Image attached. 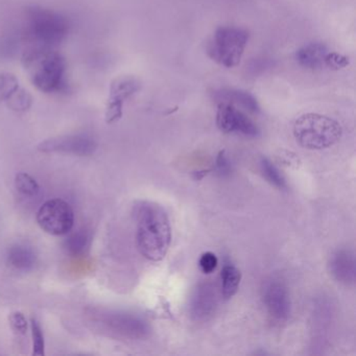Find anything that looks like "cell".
Here are the masks:
<instances>
[{
    "label": "cell",
    "mask_w": 356,
    "mask_h": 356,
    "mask_svg": "<svg viewBox=\"0 0 356 356\" xmlns=\"http://www.w3.org/2000/svg\"><path fill=\"white\" fill-rule=\"evenodd\" d=\"M16 189L26 197H36L40 191L37 181L26 172H20L15 178Z\"/></svg>",
    "instance_id": "20"
},
{
    "label": "cell",
    "mask_w": 356,
    "mask_h": 356,
    "mask_svg": "<svg viewBox=\"0 0 356 356\" xmlns=\"http://www.w3.org/2000/svg\"><path fill=\"white\" fill-rule=\"evenodd\" d=\"M341 124L328 116L307 113L300 116L293 124V136L301 147L308 149H324L341 139Z\"/></svg>",
    "instance_id": "3"
},
{
    "label": "cell",
    "mask_w": 356,
    "mask_h": 356,
    "mask_svg": "<svg viewBox=\"0 0 356 356\" xmlns=\"http://www.w3.org/2000/svg\"><path fill=\"white\" fill-rule=\"evenodd\" d=\"M33 355L44 356L45 341L42 328L36 318H32Z\"/></svg>",
    "instance_id": "22"
},
{
    "label": "cell",
    "mask_w": 356,
    "mask_h": 356,
    "mask_svg": "<svg viewBox=\"0 0 356 356\" xmlns=\"http://www.w3.org/2000/svg\"><path fill=\"white\" fill-rule=\"evenodd\" d=\"M19 89L17 79L10 74H0V102H7Z\"/></svg>",
    "instance_id": "21"
},
{
    "label": "cell",
    "mask_w": 356,
    "mask_h": 356,
    "mask_svg": "<svg viewBox=\"0 0 356 356\" xmlns=\"http://www.w3.org/2000/svg\"><path fill=\"white\" fill-rule=\"evenodd\" d=\"M260 168H261L262 175H264L266 180L273 186L279 189L287 188L286 181L283 178L278 168L268 158L262 157L260 159Z\"/></svg>",
    "instance_id": "19"
},
{
    "label": "cell",
    "mask_w": 356,
    "mask_h": 356,
    "mask_svg": "<svg viewBox=\"0 0 356 356\" xmlns=\"http://www.w3.org/2000/svg\"><path fill=\"white\" fill-rule=\"evenodd\" d=\"M218 262L216 254L211 253V252H206L200 258V268L205 274H210L216 270Z\"/></svg>",
    "instance_id": "26"
},
{
    "label": "cell",
    "mask_w": 356,
    "mask_h": 356,
    "mask_svg": "<svg viewBox=\"0 0 356 356\" xmlns=\"http://www.w3.org/2000/svg\"><path fill=\"white\" fill-rule=\"evenodd\" d=\"M216 124L226 134L237 133L247 137H257L259 129L253 120L231 104H218L216 112Z\"/></svg>",
    "instance_id": "8"
},
{
    "label": "cell",
    "mask_w": 356,
    "mask_h": 356,
    "mask_svg": "<svg viewBox=\"0 0 356 356\" xmlns=\"http://www.w3.org/2000/svg\"><path fill=\"white\" fill-rule=\"evenodd\" d=\"M97 145L87 135H67L47 139L38 145L43 153L72 154L74 156H90L97 151Z\"/></svg>",
    "instance_id": "9"
},
{
    "label": "cell",
    "mask_w": 356,
    "mask_h": 356,
    "mask_svg": "<svg viewBox=\"0 0 356 356\" xmlns=\"http://www.w3.org/2000/svg\"><path fill=\"white\" fill-rule=\"evenodd\" d=\"M68 234L70 235L64 241V248L67 253L74 257L83 255L90 243L89 233L85 230H78L76 232H70Z\"/></svg>",
    "instance_id": "18"
},
{
    "label": "cell",
    "mask_w": 356,
    "mask_h": 356,
    "mask_svg": "<svg viewBox=\"0 0 356 356\" xmlns=\"http://www.w3.org/2000/svg\"><path fill=\"white\" fill-rule=\"evenodd\" d=\"M218 307L216 286L211 282H202L193 291L191 301V316L199 322L210 320Z\"/></svg>",
    "instance_id": "11"
},
{
    "label": "cell",
    "mask_w": 356,
    "mask_h": 356,
    "mask_svg": "<svg viewBox=\"0 0 356 356\" xmlns=\"http://www.w3.org/2000/svg\"><path fill=\"white\" fill-rule=\"evenodd\" d=\"M135 218L140 253L152 261L163 259L172 243L170 220L163 208L151 202H141L135 207Z\"/></svg>",
    "instance_id": "1"
},
{
    "label": "cell",
    "mask_w": 356,
    "mask_h": 356,
    "mask_svg": "<svg viewBox=\"0 0 356 356\" xmlns=\"http://www.w3.org/2000/svg\"><path fill=\"white\" fill-rule=\"evenodd\" d=\"M212 97L218 104L226 103L233 106H241L252 113H258L260 111L257 99L248 91L222 88L214 91L212 93Z\"/></svg>",
    "instance_id": "14"
},
{
    "label": "cell",
    "mask_w": 356,
    "mask_h": 356,
    "mask_svg": "<svg viewBox=\"0 0 356 356\" xmlns=\"http://www.w3.org/2000/svg\"><path fill=\"white\" fill-rule=\"evenodd\" d=\"M37 256L32 248L15 245L8 252V261L16 270H30L36 264Z\"/></svg>",
    "instance_id": "16"
},
{
    "label": "cell",
    "mask_w": 356,
    "mask_h": 356,
    "mask_svg": "<svg viewBox=\"0 0 356 356\" xmlns=\"http://www.w3.org/2000/svg\"><path fill=\"white\" fill-rule=\"evenodd\" d=\"M108 326L122 337L130 339H145L149 333L147 323L137 316L126 314H112L106 321Z\"/></svg>",
    "instance_id": "13"
},
{
    "label": "cell",
    "mask_w": 356,
    "mask_h": 356,
    "mask_svg": "<svg viewBox=\"0 0 356 356\" xmlns=\"http://www.w3.org/2000/svg\"><path fill=\"white\" fill-rule=\"evenodd\" d=\"M68 24L60 14L42 8L26 12V34L38 47H53L65 38Z\"/></svg>",
    "instance_id": "5"
},
{
    "label": "cell",
    "mask_w": 356,
    "mask_h": 356,
    "mask_svg": "<svg viewBox=\"0 0 356 356\" xmlns=\"http://www.w3.org/2000/svg\"><path fill=\"white\" fill-rule=\"evenodd\" d=\"M214 170H216V174L220 175V177H228L229 175L231 174V172H232V166H231V163L229 162V159L227 158L225 151H220V153H218Z\"/></svg>",
    "instance_id": "27"
},
{
    "label": "cell",
    "mask_w": 356,
    "mask_h": 356,
    "mask_svg": "<svg viewBox=\"0 0 356 356\" xmlns=\"http://www.w3.org/2000/svg\"><path fill=\"white\" fill-rule=\"evenodd\" d=\"M328 53V47L323 43H309L297 51L296 60L302 67L312 70H321L325 66Z\"/></svg>",
    "instance_id": "15"
},
{
    "label": "cell",
    "mask_w": 356,
    "mask_h": 356,
    "mask_svg": "<svg viewBox=\"0 0 356 356\" xmlns=\"http://www.w3.org/2000/svg\"><path fill=\"white\" fill-rule=\"evenodd\" d=\"M262 301L268 314L276 322H285L291 310V296L283 281L270 279L262 287Z\"/></svg>",
    "instance_id": "7"
},
{
    "label": "cell",
    "mask_w": 356,
    "mask_h": 356,
    "mask_svg": "<svg viewBox=\"0 0 356 356\" xmlns=\"http://www.w3.org/2000/svg\"><path fill=\"white\" fill-rule=\"evenodd\" d=\"M140 87V82L130 76H122L112 82L106 110V122L108 124H113L122 118L124 102L138 92Z\"/></svg>",
    "instance_id": "10"
},
{
    "label": "cell",
    "mask_w": 356,
    "mask_h": 356,
    "mask_svg": "<svg viewBox=\"0 0 356 356\" xmlns=\"http://www.w3.org/2000/svg\"><path fill=\"white\" fill-rule=\"evenodd\" d=\"M24 63L33 84L42 92H61L67 86L65 59L51 47H33L24 55Z\"/></svg>",
    "instance_id": "2"
},
{
    "label": "cell",
    "mask_w": 356,
    "mask_h": 356,
    "mask_svg": "<svg viewBox=\"0 0 356 356\" xmlns=\"http://www.w3.org/2000/svg\"><path fill=\"white\" fill-rule=\"evenodd\" d=\"M10 324L17 334L24 335L28 331V322H26V316L22 312H13L10 316Z\"/></svg>",
    "instance_id": "25"
},
{
    "label": "cell",
    "mask_w": 356,
    "mask_h": 356,
    "mask_svg": "<svg viewBox=\"0 0 356 356\" xmlns=\"http://www.w3.org/2000/svg\"><path fill=\"white\" fill-rule=\"evenodd\" d=\"M277 158L280 163H283V165L289 166V168H298L301 165L299 157L291 152H280V155L277 156Z\"/></svg>",
    "instance_id": "29"
},
{
    "label": "cell",
    "mask_w": 356,
    "mask_h": 356,
    "mask_svg": "<svg viewBox=\"0 0 356 356\" xmlns=\"http://www.w3.org/2000/svg\"><path fill=\"white\" fill-rule=\"evenodd\" d=\"M248 40L247 31L234 26H220L208 42V56L224 67H236L245 53Z\"/></svg>",
    "instance_id": "4"
},
{
    "label": "cell",
    "mask_w": 356,
    "mask_h": 356,
    "mask_svg": "<svg viewBox=\"0 0 356 356\" xmlns=\"http://www.w3.org/2000/svg\"><path fill=\"white\" fill-rule=\"evenodd\" d=\"M329 272L337 282L345 285L355 283V255L350 249H339L331 254L328 262Z\"/></svg>",
    "instance_id": "12"
},
{
    "label": "cell",
    "mask_w": 356,
    "mask_h": 356,
    "mask_svg": "<svg viewBox=\"0 0 356 356\" xmlns=\"http://www.w3.org/2000/svg\"><path fill=\"white\" fill-rule=\"evenodd\" d=\"M274 66V60L266 57H257L252 59L247 65V72L250 76H259Z\"/></svg>",
    "instance_id": "24"
},
{
    "label": "cell",
    "mask_w": 356,
    "mask_h": 356,
    "mask_svg": "<svg viewBox=\"0 0 356 356\" xmlns=\"http://www.w3.org/2000/svg\"><path fill=\"white\" fill-rule=\"evenodd\" d=\"M7 103L9 104V107L15 111H26L32 104V97L29 92L19 88L8 99Z\"/></svg>",
    "instance_id": "23"
},
{
    "label": "cell",
    "mask_w": 356,
    "mask_h": 356,
    "mask_svg": "<svg viewBox=\"0 0 356 356\" xmlns=\"http://www.w3.org/2000/svg\"><path fill=\"white\" fill-rule=\"evenodd\" d=\"M222 296L225 300L231 299L238 291L241 284V275L238 268L231 264H227L222 268Z\"/></svg>",
    "instance_id": "17"
},
{
    "label": "cell",
    "mask_w": 356,
    "mask_h": 356,
    "mask_svg": "<svg viewBox=\"0 0 356 356\" xmlns=\"http://www.w3.org/2000/svg\"><path fill=\"white\" fill-rule=\"evenodd\" d=\"M37 222L49 234L56 236L68 234L74 224V210L64 200H49L37 212Z\"/></svg>",
    "instance_id": "6"
},
{
    "label": "cell",
    "mask_w": 356,
    "mask_h": 356,
    "mask_svg": "<svg viewBox=\"0 0 356 356\" xmlns=\"http://www.w3.org/2000/svg\"><path fill=\"white\" fill-rule=\"evenodd\" d=\"M348 64H349L348 58L339 55V54L337 53H331V51H329L326 57V61H325V66L329 68H333V70H339V68L346 67Z\"/></svg>",
    "instance_id": "28"
}]
</instances>
